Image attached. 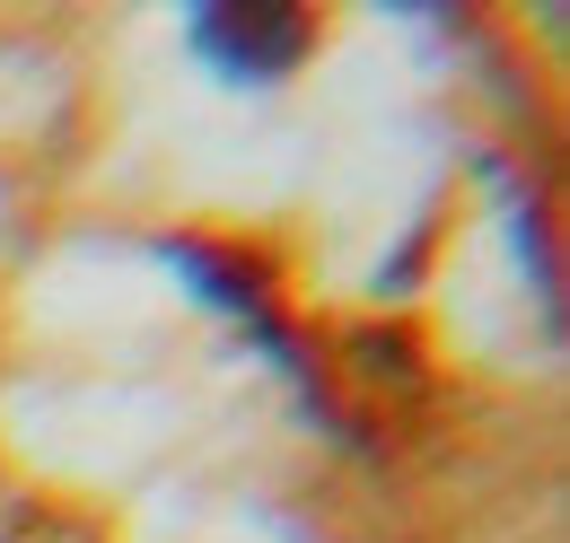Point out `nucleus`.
I'll return each mask as SVG.
<instances>
[{
    "mask_svg": "<svg viewBox=\"0 0 570 543\" xmlns=\"http://www.w3.org/2000/svg\"><path fill=\"white\" fill-rule=\"evenodd\" d=\"M149 255H158L167 272H185V280H194V298H212L219 316H237L246 334L264 342V359H273L282 377H298V395H307V404H316L325 421H334V404H325V386H316V368H307V351H298V342H289V325L273 316V307H264V289H255V272L237 264V255H219V246H203V237H158Z\"/></svg>",
    "mask_w": 570,
    "mask_h": 543,
    "instance_id": "nucleus-2",
    "label": "nucleus"
},
{
    "mask_svg": "<svg viewBox=\"0 0 570 543\" xmlns=\"http://www.w3.org/2000/svg\"><path fill=\"white\" fill-rule=\"evenodd\" d=\"M185 45H194V62L228 79V88H273L298 70V53L316 45V18H298V9H264V0H246V9H194L185 18Z\"/></svg>",
    "mask_w": 570,
    "mask_h": 543,
    "instance_id": "nucleus-1",
    "label": "nucleus"
}]
</instances>
